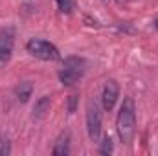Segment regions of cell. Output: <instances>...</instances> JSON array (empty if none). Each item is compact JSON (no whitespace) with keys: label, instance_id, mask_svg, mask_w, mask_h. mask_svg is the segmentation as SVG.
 Instances as JSON below:
<instances>
[{"label":"cell","instance_id":"1","mask_svg":"<svg viewBox=\"0 0 158 156\" xmlns=\"http://www.w3.org/2000/svg\"><path fill=\"white\" fill-rule=\"evenodd\" d=\"M116 130H118L119 142L129 145L136 132V105L132 97H125L119 107L118 117H116Z\"/></svg>","mask_w":158,"mask_h":156},{"label":"cell","instance_id":"2","mask_svg":"<svg viewBox=\"0 0 158 156\" xmlns=\"http://www.w3.org/2000/svg\"><path fill=\"white\" fill-rule=\"evenodd\" d=\"M85 74V61L81 57H66L59 68V81L64 86H72Z\"/></svg>","mask_w":158,"mask_h":156},{"label":"cell","instance_id":"3","mask_svg":"<svg viewBox=\"0 0 158 156\" xmlns=\"http://www.w3.org/2000/svg\"><path fill=\"white\" fill-rule=\"evenodd\" d=\"M26 50H28L30 55L37 57L40 61H59L61 59L59 50L52 42H48L44 39H30L26 42Z\"/></svg>","mask_w":158,"mask_h":156},{"label":"cell","instance_id":"4","mask_svg":"<svg viewBox=\"0 0 158 156\" xmlns=\"http://www.w3.org/2000/svg\"><path fill=\"white\" fill-rule=\"evenodd\" d=\"M86 132L92 142L101 138V109L96 101H90L86 107Z\"/></svg>","mask_w":158,"mask_h":156},{"label":"cell","instance_id":"5","mask_svg":"<svg viewBox=\"0 0 158 156\" xmlns=\"http://www.w3.org/2000/svg\"><path fill=\"white\" fill-rule=\"evenodd\" d=\"M15 48V28L7 26L0 30V66H6Z\"/></svg>","mask_w":158,"mask_h":156},{"label":"cell","instance_id":"6","mask_svg":"<svg viewBox=\"0 0 158 156\" xmlns=\"http://www.w3.org/2000/svg\"><path fill=\"white\" fill-rule=\"evenodd\" d=\"M119 97V84L114 79H109L103 86V92H101V109L105 112H110L116 105Z\"/></svg>","mask_w":158,"mask_h":156},{"label":"cell","instance_id":"7","mask_svg":"<svg viewBox=\"0 0 158 156\" xmlns=\"http://www.w3.org/2000/svg\"><path fill=\"white\" fill-rule=\"evenodd\" d=\"M52 154H55V156L70 154V132H63V134L55 140V145H53V149H52Z\"/></svg>","mask_w":158,"mask_h":156},{"label":"cell","instance_id":"8","mask_svg":"<svg viewBox=\"0 0 158 156\" xmlns=\"http://www.w3.org/2000/svg\"><path fill=\"white\" fill-rule=\"evenodd\" d=\"M50 105H52V97L50 96H42L35 101V107H33V117H44L46 112L50 110Z\"/></svg>","mask_w":158,"mask_h":156},{"label":"cell","instance_id":"9","mask_svg":"<svg viewBox=\"0 0 158 156\" xmlns=\"http://www.w3.org/2000/svg\"><path fill=\"white\" fill-rule=\"evenodd\" d=\"M15 94H17V99H19L20 103H26V101L31 97V94H33V84H31L30 81H24V83H20V84L17 86Z\"/></svg>","mask_w":158,"mask_h":156},{"label":"cell","instance_id":"10","mask_svg":"<svg viewBox=\"0 0 158 156\" xmlns=\"http://www.w3.org/2000/svg\"><path fill=\"white\" fill-rule=\"evenodd\" d=\"M99 143V154H110L112 151H114V145H112V140L107 136V138H103V142H98Z\"/></svg>","mask_w":158,"mask_h":156},{"label":"cell","instance_id":"11","mask_svg":"<svg viewBox=\"0 0 158 156\" xmlns=\"http://www.w3.org/2000/svg\"><path fill=\"white\" fill-rule=\"evenodd\" d=\"M11 154V142L4 136H0V156H9Z\"/></svg>","mask_w":158,"mask_h":156},{"label":"cell","instance_id":"12","mask_svg":"<svg viewBox=\"0 0 158 156\" xmlns=\"http://www.w3.org/2000/svg\"><path fill=\"white\" fill-rule=\"evenodd\" d=\"M57 2V6H59V9L63 11V13H70L72 11V0H55Z\"/></svg>","mask_w":158,"mask_h":156},{"label":"cell","instance_id":"13","mask_svg":"<svg viewBox=\"0 0 158 156\" xmlns=\"http://www.w3.org/2000/svg\"><path fill=\"white\" fill-rule=\"evenodd\" d=\"M77 96H76V94H72V96H70V97H68V112H70V114H74V112H76V107H77Z\"/></svg>","mask_w":158,"mask_h":156},{"label":"cell","instance_id":"14","mask_svg":"<svg viewBox=\"0 0 158 156\" xmlns=\"http://www.w3.org/2000/svg\"><path fill=\"white\" fill-rule=\"evenodd\" d=\"M155 28H156V30H158V17H156V18H155Z\"/></svg>","mask_w":158,"mask_h":156},{"label":"cell","instance_id":"15","mask_svg":"<svg viewBox=\"0 0 158 156\" xmlns=\"http://www.w3.org/2000/svg\"><path fill=\"white\" fill-rule=\"evenodd\" d=\"M118 2H119V4H121V2H125V0H118Z\"/></svg>","mask_w":158,"mask_h":156}]
</instances>
